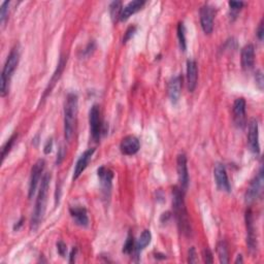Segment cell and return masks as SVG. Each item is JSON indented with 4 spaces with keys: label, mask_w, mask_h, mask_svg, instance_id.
Listing matches in <instances>:
<instances>
[{
    "label": "cell",
    "mask_w": 264,
    "mask_h": 264,
    "mask_svg": "<svg viewBox=\"0 0 264 264\" xmlns=\"http://www.w3.org/2000/svg\"><path fill=\"white\" fill-rule=\"evenodd\" d=\"M184 191L180 187H174L172 189V208L173 215L177 220L180 231L185 236H191L192 227L187 212L186 204L184 199Z\"/></svg>",
    "instance_id": "cell-1"
},
{
    "label": "cell",
    "mask_w": 264,
    "mask_h": 264,
    "mask_svg": "<svg viewBox=\"0 0 264 264\" xmlns=\"http://www.w3.org/2000/svg\"><path fill=\"white\" fill-rule=\"evenodd\" d=\"M51 182V174L49 172L45 173L40 183V187L38 191V195L35 202V207L32 214V218L30 221V229L31 231H35L40 225L42 218L45 216L46 208H47V200H48V193L50 188Z\"/></svg>",
    "instance_id": "cell-2"
},
{
    "label": "cell",
    "mask_w": 264,
    "mask_h": 264,
    "mask_svg": "<svg viewBox=\"0 0 264 264\" xmlns=\"http://www.w3.org/2000/svg\"><path fill=\"white\" fill-rule=\"evenodd\" d=\"M77 95L75 93H69L66 97L64 107V135L67 142H72L75 135L77 118Z\"/></svg>",
    "instance_id": "cell-3"
},
{
    "label": "cell",
    "mask_w": 264,
    "mask_h": 264,
    "mask_svg": "<svg viewBox=\"0 0 264 264\" xmlns=\"http://www.w3.org/2000/svg\"><path fill=\"white\" fill-rule=\"evenodd\" d=\"M20 61V50L18 47H15L10 54L7 56L5 64L1 74V96H5L10 88V82L13 76V74L19 64Z\"/></svg>",
    "instance_id": "cell-4"
},
{
    "label": "cell",
    "mask_w": 264,
    "mask_h": 264,
    "mask_svg": "<svg viewBox=\"0 0 264 264\" xmlns=\"http://www.w3.org/2000/svg\"><path fill=\"white\" fill-rule=\"evenodd\" d=\"M89 124L92 138L95 142H98L102 133V120H101V113L100 107L98 104H94L89 113Z\"/></svg>",
    "instance_id": "cell-5"
},
{
    "label": "cell",
    "mask_w": 264,
    "mask_h": 264,
    "mask_svg": "<svg viewBox=\"0 0 264 264\" xmlns=\"http://www.w3.org/2000/svg\"><path fill=\"white\" fill-rule=\"evenodd\" d=\"M263 182H264L263 170L261 167L256 177H255L254 180L251 182L249 188L247 189V192H245V198L247 204H252V202H254L262 194Z\"/></svg>",
    "instance_id": "cell-6"
},
{
    "label": "cell",
    "mask_w": 264,
    "mask_h": 264,
    "mask_svg": "<svg viewBox=\"0 0 264 264\" xmlns=\"http://www.w3.org/2000/svg\"><path fill=\"white\" fill-rule=\"evenodd\" d=\"M216 15V10L209 4L202 5L199 16H200V24L201 28L206 34H210L214 30V18Z\"/></svg>",
    "instance_id": "cell-7"
},
{
    "label": "cell",
    "mask_w": 264,
    "mask_h": 264,
    "mask_svg": "<svg viewBox=\"0 0 264 264\" xmlns=\"http://www.w3.org/2000/svg\"><path fill=\"white\" fill-rule=\"evenodd\" d=\"M177 171L180 182V188L186 192L189 187V173L187 165V157L184 153L179 154L177 158Z\"/></svg>",
    "instance_id": "cell-8"
},
{
    "label": "cell",
    "mask_w": 264,
    "mask_h": 264,
    "mask_svg": "<svg viewBox=\"0 0 264 264\" xmlns=\"http://www.w3.org/2000/svg\"><path fill=\"white\" fill-rule=\"evenodd\" d=\"M45 165H46L45 160L39 159L32 166L30 180H29V191H28V196L30 199L34 196L35 192H37L39 180L41 178V173L43 172V170H45Z\"/></svg>",
    "instance_id": "cell-9"
},
{
    "label": "cell",
    "mask_w": 264,
    "mask_h": 264,
    "mask_svg": "<svg viewBox=\"0 0 264 264\" xmlns=\"http://www.w3.org/2000/svg\"><path fill=\"white\" fill-rule=\"evenodd\" d=\"M245 226H247V245L250 252H256L257 251V236L256 231H255L254 227V219L251 209H248L245 212Z\"/></svg>",
    "instance_id": "cell-10"
},
{
    "label": "cell",
    "mask_w": 264,
    "mask_h": 264,
    "mask_svg": "<svg viewBox=\"0 0 264 264\" xmlns=\"http://www.w3.org/2000/svg\"><path fill=\"white\" fill-rule=\"evenodd\" d=\"M248 145L251 152L258 155L260 153L259 145V128L257 120L252 119L249 123V132H248Z\"/></svg>",
    "instance_id": "cell-11"
},
{
    "label": "cell",
    "mask_w": 264,
    "mask_h": 264,
    "mask_svg": "<svg viewBox=\"0 0 264 264\" xmlns=\"http://www.w3.org/2000/svg\"><path fill=\"white\" fill-rule=\"evenodd\" d=\"M214 177L217 186L220 190L225 191L229 193L231 191V186L229 180H228V175L226 172L225 166L222 163H217L214 169Z\"/></svg>",
    "instance_id": "cell-12"
},
{
    "label": "cell",
    "mask_w": 264,
    "mask_h": 264,
    "mask_svg": "<svg viewBox=\"0 0 264 264\" xmlns=\"http://www.w3.org/2000/svg\"><path fill=\"white\" fill-rule=\"evenodd\" d=\"M245 100L237 98L233 103V121L236 127L243 129L245 126Z\"/></svg>",
    "instance_id": "cell-13"
},
{
    "label": "cell",
    "mask_w": 264,
    "mask_h": 264,
    "mask_svg": "<svg viewBox=\"0 0 264 264\" xmlns=\"http://www.w3.org/2000/svg\"><path fill=\"white\" fill-rule=\"evenodd\" d=\"M97 173H98V178L100 180L102 193L105 197H109L110 193H111V189H112V182L113 179V170L108 169V167L101 166L98 169Z\"/></svg>",
    "instance_id": "cell-14"
},
{
    "label": "cell",
    "mask_w": 264,
    "mask_h": 264,
    "mask_svg": "<svg viewBox=\"0 0 264 264\" xmlns=\"http://www.w3.org/2000/svg\"><path fill=\"white\" fill-rule=\"evenodd\" d=\"M140 143L137 137L133 135H127L122 139L120 144V150L122 154L126 156H132L139 151Z\"/></svg>",
    "instance_id": "cell-15"
},
{
    "label": "cell",
    "mask_w": 264,
    "mask_h": 264,
    "mask_svg": "<svg viewBox=\"0 0 264 264\" xmlns=\"http://www.w3.org/2000/svg\"><path fill=\"white\" fill-rule=\"evenodd\" d=\"M182 86H183V76L178 75L173 76L169 83V96L170 99L173 104H177L180 100L181 93H182Z\"/></svg>",
    "instance_id": "cell-16"
},
{
    "label": "cell",
    "mask_w": 264,
    "mask_h": 264,
    "mask_svg": "<svg viewBox=\"0 0 264 264\" xmlns=\"http://www.w3.org/2000/svg\"><path fill=\"white\" fill-rule=\"evenodd\" d=\"M95 152V149H88L78 158L75 166V171H74V180H76L80 178V175L84 172V170L87 169L88 164L90 163L93 154Z\"/></svg>",
    "instance_id": "cell-17"
},
{
    "label": "cell",
    "mask_w": 264,
    "mask_h": 264,
    "mask_svg": "<svg viewBox=\"0 0 264 264\" xmlns=\"http://www.w3.org/2000/svg\"><path fill=\"white\" fill-rule=\"evenodd\" d=\"M241 61H242V67L245 72H249L253 67L255 63V49L252 43L245 45L241 54Z\"/></svg>",
    "instance_id": "cell-18"
},
{
    "label": "cell",
    "mask_w": 264,
    "mask_h": 264,
    "mask_svg": "<svg viewBox=\"0 0 264 264\" xmlns=\"http://www.w3.org/2000/svg\"><path fill=\"white\" fill-rule=\"evenodd\" d=\"M198 80V68L194 60L187 61V85L189 92H194Z\"/></svg>",
    "instance_id": "cell-19"
},
{
    "label": "cell",
    "mask_w": 264,
    "mask_h": 264,
    "mask_svg": "<svg viewBox=\"0 0 264 264\" xmlns=\"http://www.w3.org/2000/svg\"><path fill=\"white\" fill-rule=\"evenodd\" d=\"M145 4H146V1H144V0H133V1H130L127 5L123 7L122 14L120 17V21L124 22L128 20L132 15H134L135 13L142 10Z\"/></svg>",
    "instance_id": "cell-20"
},
{
    "label": "cell",
    "mask_w": 264,
    "mask_h": 264,
    "mask_svg": "<svg viewBox=\"0 0 264 264\" xmlns=\"http://www.w3.org/2000/svg\"><path fill=\"white\" fill-rule=\"evenodd\" d=\"M69 212L74 218L76 225L81 227H87L89 225V218H88L87 210L83 207H72L69 208Z\"/></svg>",
    "instance_id": "cell-21"
},
{
    "label": "cell",
    "mask_w": 264,
    "mask_h": 264,
    "mask_svg": "<svg viewBox=\"0 0 264 264\" xmlns=\"http://www.w3.org/2000/svg\"><path fill=\"white\" fill-rule=\"evenodd\" d=\"M66 60H67V59H65L64 57H61V58H60L59 63H58V67H57V69H56V72L54 73V75H53V76H52V78H51V81L49 82V86H48V88L46 89L45 93H43V96H42V99H43V100H45V98L47 97V95H48L49 93H51L52 89L55 87L56 83L58 82V80L60 78L61 74L63 73L64 66H65V64H66Z\"/></svg>",
    "instance_id": "cell-22"
},
{
    "label": "cell",
    "mask_w": 264,
    "mask_h": 264,
    "mask_svg": "<svg viewBox=\"0 0 264 264\" xmlns=\"http://www.w3.org/2000/svg\"><path fill=\"white\" fill-rule=\"evenodd\" d=\"M152 240V234L150 230H144L143 233L140 234V236L138 237V240L135 243L134 245V253L135 256L139 257V253L142 252L148 245H150Z\"/></svg>",
    "instance_id": "cell-23"
},
{
    "label": "cell",
    "mask_w": 264,
    "mask_h": 264,
    "mask_svg": "<svg viewBox=\"0 0 264 264\" xmlns=\"http://www.w3.org/2000/svg\"><path fill=\"white\" fill-rule=\"evenodd\" d=\"M122 10H123V5L121 1H113L110 5V14H111V18L112 21L115 23L118 20H120V17L122 14Z\"/></svg>",
    "instance_id": "cell-24"
},
{
    "label": "cell",
    "mask_w": 264,
    "mask_h": 264,
    "mask_svg": "<svg viewBox=\"0 0 264 264\" xmlns=\"http://www.w3.org/2000/svg\"><path fill=\"white\" fill-rule=\"evenodd\" d=\"M217 253L221 263H228L229 258H228V248L227 244L224 241L219 242L217 245Z\"/></svg>",
    "instance_id": "cell-25"
},
{
    "label": "cell",
    "mask_w": 264,
    "mask_h": 264,
    "mask_svg": "<svg viewBox=\"0 0 264 264\" xmlns=\"http://www.w3.org/2000/svg\"><path fill=\"white\" fill-rule=\"evenodd\" d=\"M178 38L181 50L185 52L187 49V39H186V28H185V25L183 22H180L178 25Z\"/></svg>",
    "instance_id": "cell-26"
},
{
    "label": "cell",
    "mask_w": 264,
    "mask_h": 264,
    "mask_svg": "<svg viewBox=\"0 0 264 264\" xmlns=\"http://www.w3.org/2000/svg\"><path fill=\"white\" fill-rule=\"evenodd\" d=\"M17 137H18V134H17V133H14V134L10 137V139H7V142L3 145V147H2V152H1L2 160H4V159H5V157H6V155H7L8 153H10V151L12 150V148H13L15 142L17 140Z\"/></svg>",
    "instance_id": "cell-27"
},
{
    "label": "cell",
    "mask_w": 264,
    "mask_h": 264,
    "mask_svg": "<svg viewBox=\"0 0 264 264\" xmlns=\"http://www.w3.org/2000/svg\"><path fill=\"white\" fill-rule=\"evenodd\" d=\"M10 1H3L0 7V23L2 26H4L7 18H8V11H10Z\"/></svg>",
    "instance_id": "cell-28"
},
{
    "label": "cell",
    "mask_w": 264,
    "mask_h": 264,
    "mask_svg": "<svg viewBox=\"0 0 264 264\" xmlns=\"http://www.w3.org/2000/svg\"><path fill=\"white\" fill-rule=\"evenodd\" d=\"M134 245H135V243L133 240V235L129 233L124 245H123V253L131 254L132 252H134Z\"/></svg>",
    "instance_id": "cell-29"
},
{
    "label": "cell",
    "mask_w": 264,
    "mask_h": 264,
    "mask_svg": "<svg viewBox=\"0 0 264 264\" xmlns=\"http://www.w3.org/2000/svg\"><path fill=\"white\" fill-rule=\"evenodd\" d=\"M202 258H204V261L206 263H213L214 262V258H213V254L212 252L209 251V249L206 248L202 252Z\"/></svg>",
    "instance_id": "cell-30"
},
{
    "label": "cell",
    "mask_w": 264,
    "mask_h": 264,
    "mask_svg": "<svg viewBox=\"0 0 264 264\" xmlns=\"http://www.w3.org/2000/svg\"><path fill=\"white\" fill-rule=\"evenodd\" d=\"M228 4H229L230 10L234 14H236L237 12H240L242 10V7L244 6V2H242V1H229V2H228Z\"/></svg>",
    "instance_id": "cell-31"
},
{
    "label": "cell",
    "mask_w": 264,
    "mask_h": 264,
    "mask_svg": "<svg viewBox=\"0 0 264 264\" xmlns=\"http://www.w3.org/2000/svg\"><path fill=\"white\" fill-rule=\"evenodd\" d=\"M135 31H136L135 26H130V27L127 29V31L125 33L124 38H123V43L127 42V40H129L132 37H133V34L135 33Z\"/></svg>",
    "instance_id": "cell-32"
},
{
    "label": "cell",
    "mask_w": 264,
    "mask_h": 264,
    "mask_svg": "<svg viewBox=\"0 0 264 264\" xmlns=\"http://www.w3.org/2000/svg\"><path fill=\"white\" fill-rule=\"evenodd\" d=\"M57 251H58V253L60 254V256L65 257L66 252H67L66 245H65L63 242H61V241L58 242V243H57Z\"/></svg>",
    "instance_id": "cell-33"
},
{
    "label": "cell",
    "mask_w": 264,
    "mask_h": 264,
    "mask_svg": "<svg viewBox=\"0 0 264 264\" xmlns=\"http://www.w3.org/2000/svg\"><path fill=\"white\" fill-rule=\"evenodd\" d=\"M255 78H256V84L257 86L259 87V89L262 90L263 89V75H262V72L261 70H258V72L256 73V75H255Z\"/></svg>",
    "instance_id": "cell-34"
},
{
    "label": "cell",
    "mask_w": 264,
    "mask_h": 264,
    "mask_svg": "<svg viewBox=\"0 0 264 264\" xmlns=\"http://www.w3.org/2000/svg\"><path fill=\"white\" fill-rule=\"evenodd\" d=\"M188 262L190 263H195L197 262V258H196V252L194 248H191L189 250V256H188Z\"/></svg>",
    "instance_id": "cell-35"
},
{
    "label": "cell",
    "mask_w": 264,
    "mask_h": 264,
    "mask_svg": "<svg viewBox=\"0 0 264 264\" xmlns=\"http://www.w3.org/2000/svg\"><path fill=\"white\" fill-rule=\"evenodd\" d=\"M52 149H53V139L49 138L45 145V148H43V152H45V154H50L52 152Z\"/></svg>",
    "instance_id": "cell-36"
},
{
    "label": "cell",
    "mask_w": 264,
    "mask_h": 264,
    "mask_svg": "<svg viewBox=\"0 0 264 264\" xmlns=\"http://www.w3.org/2000/svg\"><path fill=\"white\" fill-rule=\"evenodd\" d=\"M263 34H264V30H263V19H262L259 23L258 28H257V38L260 41L263 40Z\"/></svg>",
    "instance_id": "cell-37"
},
{
    "label": "cell",
    "mask_w": 264,
    "mask_h": 264,
    "mask_svg": "<svg viewBox=\"0 0 264 264\" xmlns=\"http://www.w3.org/2000/svg\"><path fill=\"white\" fill-rule=\"evenodd\" d=\"M64 155H65V154H64V150H63V148H61V149L59 150L58 155H57V163H58V164H60L61 161L63 160Z\"/></svg>",
    "instance_id": "cell-38"
},
{
    "label": "cell",
    "mask_w": 264,
    "mask_h": 264,
    "mask_svg": "<svg viewBox=\"0 0 264 264\" xmlns=\"http://www.w3.org/2000/svg\"><path fill=\"white\" fill-rule=\"evenodd\" d=\"M76 252H77L76 248H74V249H73V251H72V254H70V260H69V262H70V263H73V262L75 261V258Z\"/></svg>",
    "instance_id": "cell-39"
},
{
    "label": "cell",
    "mask_w": 264,
    "mask_h": 264,
    "mask_svg": "<svg viewBox=\"0 0 264 264\" xmlns=\"http://www.w3.org/2000/svg\"><path fill=\"white\" fill-rule=\"evenodd\" d=\"M239 262H243V258H242V255H239V256H237L236 260H235V263H239Z\"/></svg>",
    "instance_id": "cell-40"
}]
</instances>
